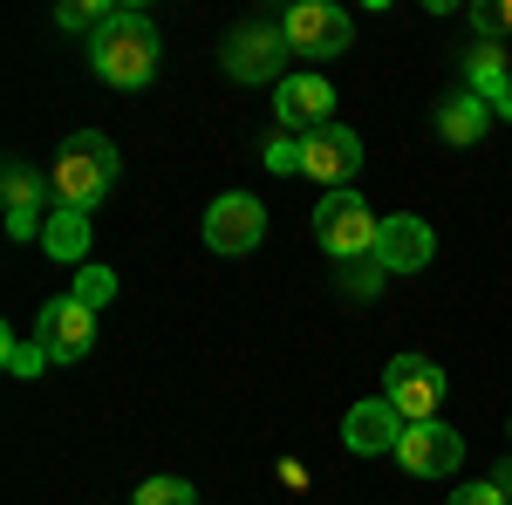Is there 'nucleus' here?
<instances>
[{"label": "nucleus", "instance_id": "1", "mask_svg": "<svg viewBox=\"0 0 512 505\" xmlns=\"http://www.w3.org/2000/svg\"><path fill=\"white\" fill-rule=\"evenodd\" d=\"M89 69L117 89H144L158 76V28L137 14V7H117L96 35H89Z\"/></svg>", "mask_w": 512, "mask_h": 505}, {"label": "nucleus", "instance_id": "2", "mask_svg": "<svg viewBox=\"0 0 512 505\" xmlns=\"http://www.w3.org/2000/svg\"><path fill=\"white\" fill-rule=\"evenodd\" d=\"M48 185H55V205H76V212H96L110 185H117V144L103 137V130H76L62 151H55V171H48Z\"/></svg>", "mask_w": 512, "mask_h": 505}, {"label": "nucleus", "instance_id": "3", "mask_svg": "<svg viewBox=\"0 0 512 505\" xmlns=\"http://www.w3.org/2000/svg\"><path fill=\"white\" fill-rule=\"evenodd\" d=\"M315 239H321V253H328L335 267H349V260H369V253H376V239H383V219L369 212V198L328 192V198L315 205Z\"/></svg>", "mask_w": 512, "mask_h": 505}, {"label": "nucleus", "instance_id": "4", "mask_svg": "<svg viewBox=\"0 0 512 505\" xmlns=\"http://www.w3.org/2000/svg\"><path fill=\"white\" fill-rule=\"evenodd\" d=\"M287 28L280 21H246V28H233L226 35V76L233 82H287Z\"/></svg>", "mask_w": 512, "mask_h": 505}, {"label": "nucleus", "instance_id": "5", "mask_svg": "<svg viewBox=\"0 0 512 505\" xmlns=\"http://www.w3.org/2000/svg\"><path fill=\"white\" fill-rule=\"evenodd\" d=\"M383 396L396 403L403 424H431L437 403H444V369H437L431 355H396L390 369H383Z\"/></svg>", "mask_w": 512, "mask_h": 505}, {"label": "nucleus", "instance_id": "6", "mask_svg": "<svg viewBox=\"0 0 512 505\" xmlns=\"http://www.w3.org/2000/svg\"><path fill=\"white\" fill-rule=\"evenodd\" d=\"M35 342L48 349V362H82V355L96 349V308H82L76 294H55V301H41Z\"/></svg>", "mask_w": 512, "mask_h": 505}, {"label": "nucleus", "instance_id": "7", "mask_svg": "<svg viewBox=\"0 0 512 505\" xmlns=\"http://www.w3.org/2000/svg\"><path fill=\"white\" fill-rule=\"evenodd\" d=\"M280 28H287V48H294V55H315V62L321 55H342L349 35H355V21L335 0H301V7H287Z\"/></svg>", "mask_w": 512, "mask_h": 505}, {"label": "nucleus", "instance_id": "8", "mask_svg": "<svg viewBox=\"0 0 512 505\" xmlns=\"http://www.w3.org/2000/svg\"><path fill=\"white\" fill-rule=\"evenodd\" d=\"M301 171L321 178L328 192H349V178L362 171V137L349 123H321L315 137H301Z\"/></svg>", "mask_w": 512, "mask_h": 505}, {"label": "nucleus", "instance_id": "9", "mask_svg": "<svg viewBox=\"0 0 512 505\" xmlns=\"http://www.w3.org/2000/svg\"><path fill=\"white\" fill-rule=\"evenodd\" d=\"M396 465L410 471V478H451V471L465 465V437L431 417V424H410L403 430V444H396Z\"/></svg>", "mask_w": 512, "mask_h": 505}, {"label": "nucleus", "instance_id": "10", "mask_svg": "<svg viewBox=\"0 0 512 505\" xmlns=\"http://www.w3.org/2000/svg\"><path fill=\"white\" fill-rule=\"evenodd\" d=\"M328 110H335V89H328V76H315V69H308V76H287L274 89V117H280L287 137H315L321 123H335Z\"/></svg>", "mask_w": 512, "mask_h": 505}, {"label": "nucleus", "instance_id": "11", "mask_svg": "<svg viewBox=\"0 0 512 505\" xmlns=\"http://www.w3.org/2000/svg\"><path fill=\"white\" fill-rule=\"evenodd\" d=\"M260 239H267V212H260V198L226 192L212 212H205V246H212V253H253Z\"/></svg>", "mask_w": 512, "mask_h": 505}, {"label": "nucleus", "instance_id": "12", "mask_svg": "<svg viewBox=\"0 0 512 505\" xmlns=\"http://www.w3.org/2000/svg\"><path fill=\"white\" fill-rule=\"evenodd\" d=\"M0 192H7V239L48 233V192H55V185H41L35 164H7V171H0Z\"/></svg>", "mask_w": 512, "mask_h": 505}, {"label": "nucleus", "instance_id": "13", "mask_svg": "<svg viewBox=\"0 0 512 505\" xmlns=\"http://www.w3.org/2000/svg\"><path fill=\"white\" fill-rule=\"evenodd\" d=\"M403 417H396L390 396H369V403H355L349 417H342V444H349L355 458H383V451H396L403 444Z\"/></svg>", "mask_w": 512, "mask_h": 505}, {"label": "nucleus", "instance_id": "14", "mask_svg": "<svg viewBox=\"0 0 512 505\" xmlns=\"http://www.w3.org/2000/svg\"><path fill=\"white\" fill-rule=\"evenodd\" d=\"M437 253V233L417 219V212H396V219H383V239H376V260L390 273H424Z\"/></svg>", "mask_w": 512, "mask_h": 505}, {"label": "nucleus", "instance_id": "15", "mask_svg": "<svg viewBox=\"0 0 512 505\" xmlns=\"http://www.w3.org/2000/svg\"><path fill=\"white\" fill-rule=\"evenodd\" d=\"M492 117H499V110H492L485 96H472V89H465V96H444V103H437V137L458 144V151H472V144H485Z\"/></svg>", "mask_w": 512, "mask_h": 505}, {"label": "nucleus", "instance_id": "16", "mask_svg": "<svg viewBox=\"0 0 512 505\" xmlns=\"http://www.w3.org/2000/svg\"><path fill=\"white\" fill-rule=\"evenodd\" d=\"M41 253L62 260V267H89V260H82V253H89V212L55 205V212H48V233H41Z\"/></svg>", "mask_w": 512, "mask_h": 505}, {"label": "nucleus", "instance_id": "17", "mask_svg": "<svg viewBox=\"0 0 512 505\" xmlns=\"http://www.w3.org/2000/svg\"><path fill=\"white\" fill-rule=\"evenodd\" d=\"M465 89L485 96V103L499 110V96L512 89V62H506V48H499V41H478L472 55H465Z\"/></svg>", "mask_w": 512, "mask_h": 505}, {"label": "nucleus", "instance_id": "18", "mask_svg": "<svg viewBox=\"0 0 512 505\" xmlns=\"http://www.w3.org/2000/svg\"><path fill=\"white\" fill-rule=\"evenodd\" d=\"M69 294H76L82 308H110V301H117V273L89 260V267H76V287H69Z\"/></svg>", "mask_w": 512, "mask_h": 505}, {"label": "nucleus", "instance_id": "19", "mask_svg": "<svg viewBox=\"0 0 512 505\" xmlns=\"http://www.w3.org/2000/svg\"><path fill=\"white\" fill-rule=\"evenodd\" d=\"M0 362H7V376H41L48 349H41V342H28V335H7V342H0Z\"/></svg>", "mask_w": 512, "mask_h": 505}, {"label": "nucleus", "instance_id": "20", "mask_svg": "<svg viewBox=\"0 0 512 505\" xmlns=\"http://www.w3.org/2000/svg\"><path fill=\"white\" fill-rule=\"evenodd\" d=\"M137 505H198V492L185 478H144L137 485Z\"/></svg>", "mask_w": 512, "mask_h": 505}, {"label": "nucleus", "instance_id": "21", "mask_svg": "<svg viewBox=\"0 0 512 505\" xmlns=\"http://www.w3.org/2000/svg\"><path fill=\"white\" fill-rule=\"evenodd\" d=\"M383 260H376V253H369V260H349V267H342V287H349V294H376V287H383Z\"/></svg>", "mask_w": 512, "mask_h": 505}, {"label": "nucleus", "instance_id": "22", "mask_svg": "<svg viewBox=\"0 0 512 505\" xmlns=\"http://www.w3.org/2000/svg\"><path fill=\"white\" fill-rule=\"evenodd\" d=\"M110 14H117V7H89V0H69V7H62L55 21H62V28H89V35H96V28H103Z\"/></svg>", "mask_w": 512, "mask_h": 505}, {"label": "nucleus", "instance_id": "23", "mask_svg": "<svg viewBox=\"0 0 512 505\" xmlns=\"http://www.w3.org/2000/svg\"><path fill=\"white\" fill-rule=\"evenodd\" d=\"M267 171H301V137H267Z\"/></svg>", "mask_w": 512, "mask_h": 505}, {"label": "nucleus", "instance_id": "24", "mask_svg": "<svg viewBox=\"0 0 512 505\" xmlns=\"http://www.w3.org/2000/svg\"><path fill=\"white\" fill-rule=\"evenodd\" d=\"M451 505H512L492 478H478V485H465V492H451Z\"/></svg>", "mask_w": 512, "mask_h": 505}, {"label": "nucleus", "instance_id": "25", "mask_svg": "<svg viewBox=\"0 0 512 505\" xmlns=\"http://www.w3.org/2000/svg\"><path fill=\"white\" fill-rule=\"evenodd\" d=\"M472 28H478V35H506V28H512V0H506V7H472Z\"/></svg>", "mask_w": 512, "mask_h": 505}, {"label": "nucleus", "instance_id": "26", "mask_svg": "<svg viewBox=\"0 0 512 505\" xmlns=\"http://www.w3.org/2000/svg\"><path fill=\"white\" fill-rule=\"evenodd\" d=\"M499 117H512V89H506V96H499Z\"/></svg>", "mask_w": 512, "mask_h": 505}, {"label": "nucleus", "instance_id": "27", "mask_svg": "<svg viewBox=\"0 0 512 505\" xmlns=\"http://www.w3.org/2000/svg\"><path fill=\"white\" fill-rule=\"evenodd\" d=\"M506 437H512V424H506Z\"/></svg>", "mask_w": 512, "mask_h": 505}]
</instances>
